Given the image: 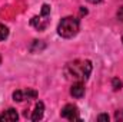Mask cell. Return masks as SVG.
Returning <instances> with one entry per match:
<instances>
[{
    "mask_svg": "<svg viewBox=\"0 0 123 122\" xmlns=\"http://www.w3.org/2000/svg\"><path fill=\"white\" fill-rule=\"evenodd\" d=\"M92 62L90 61H82V59H77V61H73V62H69L66 66H64V76L66 79L69 81H87L90 73H92Z\"/></svg>",
    "mask_w": 123,
    "mask_h": 122,
    "instance_id": "6da1fadb",
    "label": "cell"
},
{
    "mask_svg": "<svg viewBox=\"0 0 123 122\" xmlns=\"http://www.w3.org/2000/svg\"><path fill=\"white\" fill-rule=\"evenodd\" d=\"M79 32V20L73 16H66L63 17L57 26V33L64 39H70L76 36Z\"/></svg>",
    "mask_w": 123,
    "mask_h": 122,
    "instance_id": "7a4b0ae2",
    "label": "cell"
},
{
    "mask_svg": "<svg viewBox=\"0 0 123 122\" xmlns=\"http://www.w3.org/2000/svg\"><path fill=\"white\" fill-rule=\"evenodd\" d=\"M60 115H62V118H66V119H69V121H80L79 109H77L76 105H72V103L66 105V106L62 109Z\"/></svg>",
    "mask_w": 123,
    "mask_h": 122,
    "instance_id": "3957f363",
    "label": "cell"
},
{
    "mask_svg": "<svg viewBox=\"0 0 123 122\" xmlns=\"http://www.w3.org/2000/svg\"><path fill=\"white\" fill-rule=\"evenodd\" d=\"M30 25L33 27H36L37 30H44L49 26V16H33L30 20Z\"/></svg>",
    "mask_w": 123,
    "mask_h": 122,
    "instance_id": "277c9868",
    "label": "cell"
},
{
    "mask_svg": "<svg viewBox=\"0 0 123 122\" xmlns=\"http://www.w3.org/2000/svg\"><path fill=\"white\" fill-rule=\"evenodd\" d=\"M17 118H19V115H17L16 109L9 108L7 111H4L0 115V122H13V121H17Z\"/></svg>",
    "mask_w": 123,
    "mask_h": 122,
    "instance_id": "5b68a950",
    "label": "cell"
},
{
    "mask_svg": "<svg viewBox=\"0 0 123 122\" xmlns=\"http://www.w3.org/2000/svg\"><path fill=\"white\" fill-rule=\"evenodd\" d=\"M70 93L73 98H82L85 95V85L82 81H77L72 85V89H70Z\"/></svg>",
    "mask_w": 123,
    "mask_h": 122,
    "instance_id": "8992f818",
    "label": "cell"
},
{
    "mask_svg": "<svg viewBox=\"0 0 123 122\" xmlns=\"http://www.w3.org/2000/svg\"><path fill=\"white\" fill-rule=\"evenodd\" d=\"M43 114H44V105H43V102H37L36 106H34V111H33V114H31V116H30V119L31 121H40L43 118Z\"/></svg>",
    "mask_w": 123,
    "mask_h": 122,
    "instance_id": "52a82bcc",
    "label": "cell"
},
{
    "mask_svg": "<svg viewBox=\"0 0 123 122\" xmlns=\"http://www.w3.org/2000/svg\"><path fill=\"white\" fill-rule=\"evenodd\" d=\"M44 47H46V45H44L42 40H34L33 45H31V47H30V50L31 52H40V50H43Z\"/></svg>",
    "mask_w": 123,
    "mask_h": 122,
    "instance_id": "ba28073f",
    "label": "cell"
},
{
    "mask_svg": "<svg viewBox=\"0 0 123 122\" xmlns=\"http://www.w3.org/2000/svg\"><path fill=\"white\" fill-rule=\"evenodd\" d=\"M23 96H25V101H26V99H27V101L36 99V98H37V92L34 91V89H26V91H23Z\"/></svg>",
    "mask_w": 123,
    "mask_h": 122,
    "instance_id": "9c48e42d",
    "label": "cell"
},
{
    "mask_svg": "<svg viewBox=\"0 0 123 122\" xmlns=\"http://www.w3.org/2000/svg\"><path fill=\"white\" fill-rule=\"evenodd\" d=\"M7 36H9V27L0 23V42H1V40H4Z\"/></svg>",
    "mask_w": 123,
    "mask_h": 122,
    "instance_id": "30bf717a",
    "label": "cell"
},
{
    "mask_svg": "<svg viewBox=\"0 0 123 122\" xmlns=\"http://www.w3.org/2000/svg\"><path fill=\"white\" fill-rule=\"evenodd\" d=\"M13 101H16V102H23V101H25L23 91H14L13 92Z\"/></svg>",
    "mask_w": 123,
    "mask_h": 122,
    "instance_id": "8fae6325",
    "label": "cell"
},
{
    "mask_svg": "<svg viewBox=\"0 0 123 122\" xmlns=\"http://www.w3.org/2000/svg\"><path fill=\"white\" fill-rule=\"evenodd\" d=\"M112 86H113L115 91H119V89H122L123 83H122V81H120L119 78H113V79H112Z\"/></svg>",
    "mask_w": 123,
    "mask_h": 122,
    "instance_id": "7c38bea8",
    "label": "cell"
},
{
    "mask_svg": "<svg viewBox=\"0 0 123 122\" xmlns=\"http://www.w3.org/2000/svg\"><path fill=\"white\" fill-rule=\"evenodd\" d=\"M40 14H43V16H49V14H50V6H49V4H43V6H42V12H40Z\"/></svg>",
    "mask_w": 123,
    "mask_h": 122,
    "instance_id": "4fadbf2b",
    "label": "cell"
},
{
    "mask_svg": "<svg viewBox=\"0 0 123 122\" xmlns=\"http://www.w3.org/2000/svg\"><path fill=\"white\" fill-rule=\"evenodd\" d=\"M115 118H116V121H123V109H120V111H116Z\"/></svg>",
    "mask_w": 123,
    "mask_h": 122,
    "instance_id": "5bb4252c",
    "label": "cell"
},
{
    "mask_svg": "<svg viewBox=\"0 0 123 122\" xmlns=\"http://www.w3.org/2000/svg\"><path fill=\"white\" fill-rule=\"evenodd\" d=\"M97 121H109V115H107V114H100V115H99V116H97Z\"/></svg>",
    "mask_w": 123,
    "mask_h": 122,
    "instance_id": "9a60e30c",
    "label": "cell"
},
{
    "mask_svg": "<svg viewBox=\"0 0 123 122\" xmlns=\"http://www.w3.org/2000/svg\"><path fill=\"white\" fill-rule=\"evenodd\" d=\"M117 19H119L120 22H123V6L119 7V10H117Z\"/></svg>",
    "mask_w": 123,
    "mask_h": 122,
    "instance_id": "2e32d148",
    "label": "cell"
},
{
    "mask_svg": "<svg viewBox=\"0 0 123 122\" xmlns=\"http://www.w3.org/2000/svg\"><path fill=\"white\" fill-rule=\"evenodd\" d=\"M89 1H92V3H100L102 0H89Z\"/></svg>",
    "mask_w": 123,
    "mask_h": 122,
    "instance_id": "e0dca14e",
    "label": "cell"
},
{
    "mask_svg": "<svg viewBox=\"0 0 123 122\" xmlns=\"http://www.w3.org/2000/svg\"><path fill=\"white\" fill-rule=\"evenodd\" d=\"M122 42H123V34H122Z\"/></svg>",
    "mask_w": 123,
    "mask_h": 122,
    "instance_id": "ac0fdd59",
    "label": "cell"
},
{
    "mask_svg": "<svg viewBox=\"0 0 123 122\" xmlns=\"http://www.w3.org/2000/svg\"><path fill=\"white\" fill-rule=\"evenodd\" d=\"M0 62H1V58H0Z\"/></svg>",
    "mask_w": 123,
    "mask_h": 122,
    "instance_id": "d6986e66",
    "label": "cell"
}]
</instances>
